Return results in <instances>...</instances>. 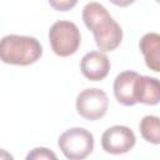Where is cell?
Masks as SVG:
<instances>
[{
    "mask_svg": "<svg viewBox=\"0 0 160 160\" xmlns=\"http://www.w3.org/2000/svg\"><path fill=\"white\" fill-rule=\"evenodd\" d=\"M82 20L92 31L95 42L101 51L115 50L122 40V30L106 8L99 2H89L82 9Z\"/></svg>",
    "mask_w": 160,
    "mask_h": 160,
    "instance_id": "1",
    "label": "cell"
},
{
    "mask_svg": "<svg viewBox=\"0 0 160 160\" xmlns=\"http://www.w3.org/2000/svg\"><path fill=\"white\" fill-rule=\"evenodd\" d=\"M42 55L38 39L25 35H6L0 40V60L5 64L26 66L36 62Z\"/></svg>",
    "mask_w": 160,
    "mask_h": 160,
    "instance_id": "2",
    "label": "cell"
},
{
    "mask_svg": "<svg viewBox=\"0 0 160 160\" xmlns=\"http://www.w3.org/2000/svg\"><path fill=\"white\" fill-rule=\"evenodd\" d=\"M49 41L52 51L61 58L75 54L81 42V35L78 26L66 20L54 22L49 30Z\"/></svg>",
    "mask_w": 160,
    "mask_h": 160,
    "instance_id": "3",
    "label": "cell"
},
{
    "mask_svg": "<svg viewBox=\"0 0 160 160\" xmlns=\"http://www.w3.org/2000/svg\"><path fill=\"white\" fill-rule=\"evenodd\" d=\"M58 145L65 158L70 160H81L92 152L94 136L86 129L71 128L59 136Z\"/></svg>",
    "mask_w": 160,
    "mask_h": 160,
    "instance_id": "4",
    "label": "cell"
},
{
    "mask_svg": "<svg viewBox=\"0 0 160 160\" xmlns=\"http://www.w3.org/2000/svg\"><path fill=\"white\" fill-rule=\"evenodd\" d=\"M109 108V99L104 90L98 88L85 89L76 98V111L86 120L101 119Z\"/></svg>",
    "mask_w": 160,
    "mask_h": 160,
    "instance_id": "5",
    "label": "cell"
},
{
    "mask_svg": "<svg viewBox=\"0 0 160 160\" xmlns=\"http://www.w3.org/2000/svg\"><path fill=\"white\" fill-rule=\"evenodd\" d=\"M136 142L134 131L125 125H114L106 129L101 135L102 149L114 155L130 151Z\"/></svg>",
    "mask_w": 160,
    "mask_h": 160,
    "instance_id": "6",
    "label": "cell"
},
{
    "mask_svg": "<svg viewBox=\"0 0 160 160\" xmlns=\"http://www.w3.org/2000/svg\"><path fill=\"white\" fill-rule=\"evenodd\" d=\"M80 70L86 79L100 81L105 79L110 71V60L102 51H90L82 56Z\"/></svg>",
    "mask_w": 160,
    "mask_h": 160,
    "instance_id": "7",
    "label": "cell"
},
{
    "mask_svg": "<svg viewBox=\"0 0 160 160\" xmlns=\"http://www.w3.org/2000/svg\"><path fill=\"white\" fill-rule=\"evenodd\" d=\"M134 98L136 102L156 105L160 100V84L156 78L138 75L134 84Z\"/></svg>",
    "mask_w": 160,
    "mask_h": 160,
    "instance_id": "8",
    "label": "cell"
},
{
    "mask_svg": "<svg viewBox=\"0 0 160 160\" xmlns=\"http://www.w3.org/2000/svg\"><path fill=\"white\" fill-rule=\"evenodd\" d=\"M138 72L132 70H126L120 72L114 80V95L116 100L125 105L132 106L136 104L134 98V84L138 78Z\"/></svg>",
    "mask_w": 160,
    "mask_h": 160,
    "instance_id": "9",
    "label": "cell"
},
{
    "mask_svg": "<svg viewBox=\"0 0 160 160\" xmlns=\"http://www.w3.org/2000/svg\"><path fill=\"white\" fill-rule=\"evenodd\" d=\"M140 50L144 55L146 66L155 71H160V35L156 32L145 34L139 42Z\"/></svg>",
    "mask_w": 160,
    "mask_h": 160,
    "instance_id": "10",
    "label": "cell"
},
{
    "mask_svg": "<svg viewBox=\"0 0 160 160\" xmlns=\"http://www.w3.org/2000/svg\"><path fill=\"white\" fill-rule=\"evenodd\" d=\"M139 130L141 136L154 145L160 142V120L158 116L146 115L139 124Z\"/></svg>",
    "mask_w": 160,
    "mask_h": 160,
    "instance_id": "11",
    "label": "cell"
},
{
    "mask_svg": "<svg viewBox=\"0 0 160 160\" xmlns=\"http://www.w3.org/2000/svg\"><path fill=\"white\" fill-rule=\"evenodd\" d=\"M26 159L28 160H39V159H52V160H55L56 155L46 148H35L34 150H31L28 154Z\"/></svg>",
    "mask_w": 160,
    "mask_h": 160,
    "instance_id": "12",
    "label": "cell"
},
{
    "mask_svg": "<svg viewBox=\"0 0 160 160\" xmlns=\"http://www.w3.org/2000/svg\"><path fill=\"white\" fill-rule=\"evenodd\" d=\"M50 6L58 11H69L78 4V0H48Z\"/></svg>",
    "mask_w": 160,
    "mask_h": 160,
    "instance_id": "13",
    "label": "cell"
},
{
    "mask_svg": "<svg viewBox=\"0 0 160 160\" xmlns=\"http://www.w3.org/2000/svg\"><path fill=\"white\" fill-rule=\"evenodd\" d=\"M114 5L116 6H120V8H124V6H128L130 4H132L135 0H110Z\"/></svg>",
    "mask_w": 160,
    "mask_h": 160,
    "instance_id": "14",
    "label": "cell"
},
{
    "mask_svg": "<svg viewBox=\"0 0 160 160\" xmlns=\"http://www.w3.org/2000/svg\"><path fill=\"white\" fill-rule=\"evenodd\" d=\"M0 159H12V155H10V154L6 152L5 150L0 149Z\"/></svg>",
    "mask_w": 160,
    "mask_h": 160,
    "instance_id": "15",
    "label": "cell"
}]
</instances>
